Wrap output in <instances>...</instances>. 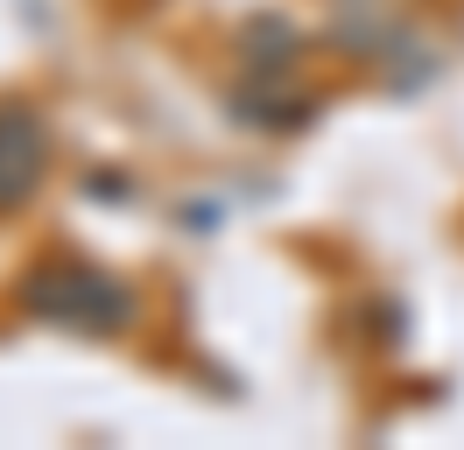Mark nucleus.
Listing matches in <instances>:
<instances>
[{"label": "nucleus", "mask_w": 464, "mask_h": 450, "mask_svg": "<svg viewBox=\"0 0 464 450\" xmlns=\"http://www.w3.org/2000/svg\"><path fill=\"white\" fill-rule=\"evenodd\" d=\"M43 162H50V134L29 106H0V211L29 204L35 183H43Z\"/></svg>", "instance_id": "2"}, {"label": "nucleus", "mask_w": 464, "mask_h": 450, "mask_svg": "<svg viewBox=\"0 0 464 450\" xmlns=\"http://www.w3.org/2000/svg\"><path fill=\"white\" fill-rule=\"evenodd\" d=\"M29 309L57 317L71 331H106L127 317V296H120L106 275H85V268H57V275H35L29 281Z\"/></svg>", "instance_id": "1"}]
</instances>
